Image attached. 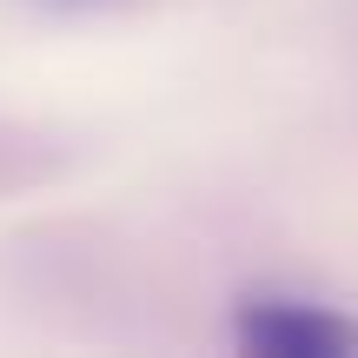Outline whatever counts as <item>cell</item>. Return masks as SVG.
Wrapping results in <instances>:
<instances>
[{
    "mask_svg": "<svg viewBox=\"0 0 358 358\" xmlns=\"http://www.w3.org/2000/svg\"><path fill=\"white\" fill-rule=\"evenodd\" d=\"M232 338L259 358H358V319L292 292H252L232 312Z\"/></svg>",
    "mask_w": 358,
    "mask_h": 358,
    "instance_id": "6da1fadb",
    "label": "cell"
}]
</instances>
